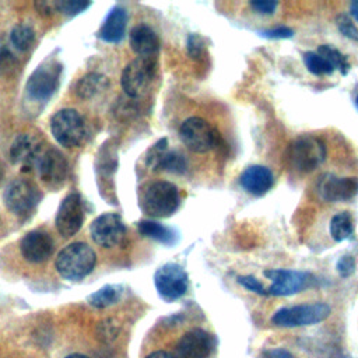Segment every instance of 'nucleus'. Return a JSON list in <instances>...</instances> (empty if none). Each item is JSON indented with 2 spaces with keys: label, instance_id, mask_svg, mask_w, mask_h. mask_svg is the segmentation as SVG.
<instances>
[{
  "label": "nucleus",
  "instance_id": "13",
  "mask_svg": "<svg viewBox=\"0 0 358 358\" xmlns=\"http://www.w3.org/2000/svg\"><path fill=\"white\" fill-rule=\"evenodd\" d=\"M84 221V207L81 196L76 192L67 194L62 203L59 204L55 225L57 232L64 236L70 238L76 235Z\"/></svg>",
  "mask_w": 358,
  "mask_h": 358
},
{
  "label": "nucleus",
  "instance_id": "12",
  "mask_svg": "<svg viewBox=\"0 0 358 358\" xmlns=\"http://www.w3.org/2000/svg\"><path fill=\"white\" fill-rule=\"evenodd\" d=\"M90 235L98 246L109 249L117 246L123 241L126 235V227L119 214L105 213L98 215L91 222Z\"/></svg>",
  "mask_w": 358,
  "mask_h": 358
},
{
  "label": "nucleus",
  "instance_id": "18",
  "mask_svg": "<svg viewBox=\"0 0 358 358\" xmlns=\"http://www.w3.org/2000/svg\"><path fill=\"white\" fill-rule=\"evenodd\" d=\"M42 151L43 150L41 147V141L36 136L29 133H21L11 144L10 158L14 165L29 169L36 165V161Z\"/></svg>",
  "mask_w": 358,
  "mask_h": 358
},
{
  "label": "nucleus",
  "instance_id": "3",
  "mask_svg": "<svg viewBox=\"0 0 358 358\" xmlns=\"http://www.w3.org/2000/svg\"><path fill=\"white\" fill-rule=\"evenodd\" d=\"M180 203L178 187L166 180L150 183L141 193V210L155 218H165L172 215Z\"/></svg>",
  "mask_w": 358,
  "mask_h": 358
},
{
  "label": "nucleus",
  "instance_id": "1",
  "mask_svg": "<svg viewBox=\"0 0 358 358\" xmlns=\"http://www.w3.org/2000/svg\"><path fill=\"white\" fill-rule=\"evenodd\" d=\"M96 264L95 250L85 242H71L66 245L55 259L59 275L69 281H78L92 273Z\"/></svg>",
  "mask_w": 358,
  "mask_h": 358
},
{
  "label": "nucleus",
  "instance_id": "39",
  "mask_svg": "<svg viewBox=\"0 0 358 358\" xmlns=\"http://www.w3.org/2000/svg\"><path fill=\"white\" fill-rule=\"evenodd\" d=\"M350 15L358 22V0H355L350 4Z\"/></svg>",
  "mask_w": 358,
  "mask_h": 358
},
{
  "label": "nucleus",
  "instance_id": "34",
  "mask_svg": "<svg viewBox=\"0 0 358 358\" xmlns=\"http://www.w3.org/2000/svg\"><path fill=\"white\" fill-rule=\"evenodd\" d=\"M278 1L274 0H253L249 1V7L257 13V14H263V15H271L275 13L277 7H278Z\"/></svg>",
  "mask_w": 358,
  "mask_h": 358
},
{
  "label": "nucleus",
  "instance_id": "15",
  "mask_svg": "<svg viewBox=\"0 0 358 358\" xmlns=\"http://www.w3.org/2000/svg\"><path fill=\"white\" fill-rule=\"evenodd\" d=\"M317 193L326 203L351 200L358 194V178L324 175L317 183Z\"/></svg>",
  "mask_w": 358,
  "mask_h": 358
},
{
  "label": "nucleus",
  "instance_id": "8",
  "mask_svg": "<svg viewBox=\"0 0 358 358\" xmlns=\"http://www.w3.org/2000/svg\"><path fill=\"white\" fill-rule=\"evenodd\" d=\"M155 76V63L151 59L137 57L131 60L122 73V88L130 98H141L151 87Z\"/></svg>",
  "mask_w": 358,
  "mask_h": 358
},
{
  "label": "nucleus",
  "instance_id": "14",
  "mask_svg": "<svg viewBox=\"0 0 358 358\" xmlns=\"http://www.w3.org/2000/svg\"><path fill=\"white\" fill-rule=\"evenodd\" d=\"M35 168L38 171L41 180L45 185L50 187H57L66 179L69 165L64 155L57 148L50 147L42 151L36 161Z\"/></svg>",
  "mask_w": 358,
  "mask_h": 358
},
{
  "label": "nucleus",
  "instance_id": "25",
  "mask_svg": "<svg viewBox=\"0 0 358 358\" xmlns=\"http://www.w3.org/2000/svg\"><path fill=\"white\" fill-rule=\"evenodd\" d=\"M138 232L143 234L144 236L155 239L164 245H172L176 241V232L172 228L162 225L157 221H151V220L140 221Z\"/></svg>",
  "mask_w": 358,
  "mask_h": 358
},
{
  "label": "nucleus",
  "instance_id": "27",
  "mask_svg": "<svg viewBox=\"0 0 358 358\" xmlns=\"http://www.w3.org/2000/svg\"><path fill=\"white\" fill-rule=\"evenodd\" d=\"M122 292L120 285H105L88 296V303L95 308H106L116 303Z\"/></svg>",
  "mask_w": 358,
  "mask_h": 358
},
{
  "label": "nucleus",
  "instance_id": "10",
  "mask_svg": "<svg viewBox=\"0 0 358 358\" xmlns=\"http://www.w3.org/2000/svg\"><path fill=\"white\" fill-rule=\"evenodd\" d=\"M4 204L15 215H28L38 204L41 193L38 187L27 179H14L4 192Z\"/></svg>",
  "mask_w": 358,
  "mask_h": 358
},
{
  "label": "nucleus",
  "instance_id": "22",
  "mask_svg": "<svg viewBox=\"0 0 358 358\" xmlns=\"http://www.w3.org/2000/svg\"><path fill=\"white\" fill-rule=\"evenodd\" d=\"M127 25V13L123 7L115 6L106 15L98 35L102 41L109 43H117L123 39Z\"/></svg>",
  "mask_w": 358,
  "mask_h": 358
},
{
  "label": "nucleus",
  "instance_id": "37",
  "mask_svg": "<svg viewBox=\"0 0 358 358\" xmlns=\"http://www.w3.org/2000/svg\"><path fill=\"white\" fill-rule=\"evenodd\" d=\"M262 358H294V357L285 348H270L263 352Z\"/></svg>",
  "mask_w": 358,
  "mask_h": 358
},
{
  "label": "nucleus",
  "instance_id": "20",
  "mask_svg": "<svg viewBox=\"0 0 358 358\" xmlns=\"http://www.w3.org/2000/svg\"><path fill=\"white\" fill-rule=\"evenodd\" d=\"M239 185L253 196L266 194L274 185V175L266 165H250L239 175Z\"/></svg>",
  "mask_w": 358,
  "mask_h": 358
},
{
  "label": "nucleus",
  "instance_id": "36",
  "mask_svg": "<svg viewBox=\"0 0 358 358\" xmlns=\"http://www.w3.org/2000/svg\"><path fill=\"white\" fill-rule=\"evenodd\" d=\"M201 42H200V38L197 35H190L189 36V41H187V49H189V53L193 56V57H199L200 52H201Z\"/></svg>",
  "mask_w": 358,
  "mask_h": 358
},
{
  "label": "nucleus",
  "instance_id": "5",
  "mask_svg": "<svg viewBox=\"0 0 358 358\" xmlns=\"http://www.w3.org/2000/svg\"><path fill=\"white\" fill-rule=\"evenodd\" d=\"M179 137L185 147L196 154L208 152L218 141V134L214 127L206 119L199 116H192L182 122Z\"/></svg>",
  "mask_w": 358,
  "mask_h": 358
},
{
  "label": "nucleus",
  "instance_id": "4",
  "mask_svg": "<svg viewBox=\"0 0 358 358\" xmlns=\"http://www.w3.org/2000/svg\"><path fill=\"white\" fill-rule=\"evenodd\" d=\"M50 131L55 140L66 148L80 147L87 136L83 116L71 108L60 109L52 116Z\"/></svg>",
  "mask_w": 358,
  "mask_h": 358
},
{
  "label": "nucleus",
  "instance_id": "33",
  "mask_svg": "<svg viewBox=\"0 0 358 358\" xmlns=\"http://www.w3.org/2000/svg\"><path fill=\"white\" fill-rule=\"evenodd\" d=\"M355 259L351 256V255H344L341 256L338 260H337V264H336V268H337V273L340 277L343 278H347L350 275L354 274L355 271Z\"/></svg>",
  "mask_w": 358,
  "mask_h": 358
},
{
  "label": "nucleus",
  "instance_id": "21",
  "mask_svg": "<svg viewBox=\"0 0 358 358\" xmlns=\"http://www.w3.org/2000/svg\"><path fill=\"white\" fill-rule=\"evenodd\" d=\"M130 48L138 57L154 60L159 50V39L155 31L147 24H138L129 34Z\"/></svg>",
  "mask_w": 358,
  "mask_h": 358
},
{
  "label": "nucleus",
  "instance_id": "19",
  "mask_svg": "<svg viewBox=\"0 0 358 358\" xmlns=\"http://www.w3.org/2000/svg\"><path fill=\"white\" fill-rule=\"evenodd\" d=\"M147 162L152 169H161L178 175L185 173L187 169L186 158L178 151H168L165 138L151 148Z\"/></svg>",
  "mask_w": 358,
  "mask_h": 358
},
{
  "label": "nucleus",
  "instance_id": "9",
  "mask_svg": "<svg viewBox=\"0 0 358 358\" xmlns=\"http://www.w3.org/2000/svg\"><path fill=\"white\" fill-rule=\"evenodd\" d=\"M154 284L158 295L165 302H172L186 294L189 280L182 266L178 263H166L155 271Z\"/></svg>",
  "mask_w": 358,
  "mask_h": 358
},
{
  "label": "nucleus",
  "instance_id": "41",
  "mask_svg": "<svg viewBox=\"0 0 358 358\" xmlns=\"http://www.w3.org/2000/svg\"><path fill=\"white\" fill-rule=\"evenodd\" d=\"M355 105H357V108H358V95H357V98H355Z\"/></svg>",
  "mask_w": 358,
  "mask_h": 358
},
{
  "label": "nucleus",
  "instance_id": "11",
  "mask_svg": "<svg viewBox=\"0 0 358 358\" xmlns=\"http://www.w3.org/2000/svg\"><path fill=\"white\" fill-rule=\"evenodd\" d=\"M264 277L271 280V285L267 288V292L273 296H288L298 294L305 289L313 278L310 273L288 268L264 270Z\"/></svg>",
  "mask_w": 358,
  "mask_h": 358
},
{
  "label": "nucleus",
  "instance_id": "38",
  "mask_svg": "<svg viewBox=\"0 0 358 358\" xmlns=\"http://www.w3.org/2000/svg\"><path fill=\"white\" fill-rule=\"evenodd\" d=\"M145 358H176V355L168 352V351H162V350H158V351H154L151 354H148Z\"/></svg>",
  "mask_w": 358,
  "mask_h": 358
},
{
  "label": "nucleus",
  "instance_id": "29",
  "mask_svg": "<svg viewBox=\"0 0 358 358\" xmlns=\"http://www.w3.org/2000/svg\"><path fill=\"white\" fill-rule=\"evenodd\" d=\"M316 52L320 53L322 56H324L331 63L334 70H338L343 76H345L348 73V70H350L348 59L337 48H333L330 45H320Z\"/></svg>",
  "mask_w": 358,
  "mask_h": 358
},
{
  "label": "nucleus",
  "instance_id": "6",
  "mask_svg": "<svg viewBox=\"0 0 358 358\" xmlns=\"http://www.w3.org/2000/svg\"><path fill=\"white\" fill-rule=\"evenodd\" d=\"M331 309L324 302L315 303H303L295 306H287L278 309L271 322L281 327H298V326H309L316 324L324 320L330 315Z\"/></svg>",
  "mask_w": 358,
  "mask_h": 358
},
{
  "label": "nucleus",
  "instance_id": "2",
  "mask_svg": "<svg viewBox=\"0 0 358 358\" xmlns=\"http://www.w3.org/2000/svg\"><path fill=\"white\" fill-rule=\"evenodd\" d=\"M285 158L294 171L309 173L324 162L326 143L316 134H301L289 143Z\"/></svg>",
  "mask_w": 358,
  "mask_h": 358
},
{
  "label": "nucleus",
  "instance_id": "24",
  "mask_svg": "<svg viewBox=\"0 0 358 358\" xmlns=\"http://www.w3.org/2000/svg\"><path fill=\"white\" fill-rule=\"evenodd\" d=\"M106 85H108V80L103 74L88 73L77 81L74 87V92L81 99H90L98 92H101L102 90H105Z\"/></svg>",
  "mask_w": 358,
  "mask_h": 358
},
{
  "label": "nucleus",
  "instance_id": "23",
  "mask_svg": "<svg viewBox=\"0 0 358 358\" xmlns=\"http://www.w3.org/2000/svg\"><path fill=\"white\" fill-rule=\"evenodd\" d=\"M329 231H330V236L336 242H343L345 239L352 238L354 231H355V224H354V218H352L351 213L340 211V213L334 214L330 220Z\"/></svg>",
  "mask_w": 358,
  "mask_h": 358
},
{
  "label": "nucleus",
  "instance_id": "28",
  "mask_svg": "<svg viewBox=\"0 0 358 358\" xmlns=\"http://www.w3.org/2000/svg\"><path fill=\"white\" fill-rule=\"evenodd\" d=\"M302 60L308 71L312 73L313 76H329L334 71V67L331 66V63L317 52H313V50L305 52L302 55Z\"/></svg>",
  "mask_w": 358,
  "mask_h": 358
},
{
  "label": "nucleus",
  "instance_id": "26",
  "mask_svg": "<svg viewBox=\"0 0 358 358\" xmlns=\"http://www.w3.org/2000/svg\"><path fill=\"white\" fill-rule=\"evenodd\" d=\"M35 41V31L29 24H17L10 34V42L13 48L18 52L28 50Z\"/></svg>",
  "mask_w": 358,
  "mask_h": 358
},
{
  "label": "nucleus",
  "instance_id": "35",
  "mask_svg": "<svg viewBox=\"0 0 358 358\" xmlns=\"http://www.w3.org/2000/svg\"><path fill=\"white\" fill-rule=\"evenodd\" d=\"M262 34H263V36L271 38V39H285V38H291L294 31L289 27L281 25V27H275L271 29H266Z\"/></svg>",
  "mask_w": 358,
  "mask_h": 358
},
{
  "label": "nucleus",
  "instance_id": "16",
  "mask_svg": "<svg viewBox=\"0 0 358 358\" xmlns=\"http://www.w3.org/2000/svg\"><path fill=\"white\" fill-rule=\"evenodd\" d=\"M214 348V337L203 329L186 331L176 343V358H207Z\"/></svg>",
  "mask_w": 358,
  "mask_h": 358
},
{
  "label": "nucleus",
  "instance_id": "31",
  "mask_svg": "<svg viewBox=\"0 0 358 358\" xmlns=\"http://www.w3.org/2000/svg\"><path fill=\"white\" fill-rule=\"evenodd\" d=\"M56 3V11H60L66 15H76L81 11H84L87 7H90V3L84 1H73V0H64V1H55Z\"/></svg>",
  "mask_w": 358,
  "mask_h": 358
},
{
  "label": "nucleus",
  "instance_id": "17",
  "mask_svg": "<svg viewBox=\"0 0 358 358\" xmlns=\"http://www.w3.org/2000/svg\"><path fill=\"white\" fill-rule=\"evenodd\" d=\"M55 249L53 239L49 232L42 229H34L24 235L20 242V250L25 260L29 263L46 262Z\"/></svg>",
  "mask_w": 358,
  "mask_h": 358
},
{
  "label": "nucleus",
  "instance_id": "40",
  "mask_svg": "<svg viewBox=\"0 0 358 358\" xmlns=\"http://www.w3.org/2000/svg\"><path fill=\"white\" fill-rule=\"evenodd\" d=\"M64 358H90V357H87V355H84V354H81V352H73V354L66 355Z\"/></svg>",
  "mask_w": 358,
  "mask_h": 358
},
{
  "label": "nucleus",
  "instance_id": "32",
  "mask_svg": "<svg viewBox=\"0 0 358 358\" xmlns=\"http://www.w3.org/2000/svg\"><path fill=\"white\" fill-rule=\"evenodd\" d=\"M236 280L243 288H246V289H249V291H252L257 295L268 296L267 288L256 277H253V275H239Z\"/></svg>",
  "mask_w": 358,
  "mask_h": 358
},
{
  "label": "nucleus",
  "instance_id": "30",
  "mask_svg": "<svg viewBox=\"0 0 358 358\" xmlns=\"http://www.w3.org/2000/svg\"><path fill=\"white\" fill-rule=\"evenodd\" d=\"M336 24H337L338 31H340L345 38L358 42V28L354 25V22L351 21L350 17L341 14V15L337 17Z\"/></svg>",
  "mask_w": 358,
  "mask_h": 358
},
{
  "label": "nucleus",
  "instance_id": "7",
  "mask_svg": "<svg viewBox=\"0 0 358 358\" xmlns=\"http://www.w3.org/2000/svg\"><path fill=\"white\" fill-rule=\"evenodd\" d=\"M60 70V64L55 60H46L39 64L29 76L25 85L29 99L35 102H46L59 87Z\"/></svg>",
  "mask_w": 358,
  "mask_h": 358
}]
</instances>
